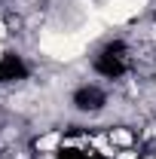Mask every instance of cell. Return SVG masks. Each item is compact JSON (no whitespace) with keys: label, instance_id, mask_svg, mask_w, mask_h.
Instances as JSON below:
<instances>
[{"label":"cell","instance_id":"1","mask_svg":"<svg viewBox=\"0 0 156 159\" xmlns=\"http://www.w3.org/2000/svg\"><path fill=\"white\" fill-rule=\"evenodd\" d=\"M71 104L77 107L80 113H101V110L110 104V98H107V92H104L101 86H95V83L89 86V83H86V86H80L77 92L71 95Z\"/></svg>","mask_w":156,"mask_h":159}]
</instances>
